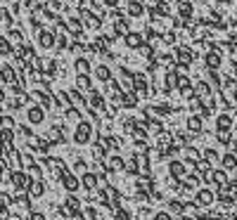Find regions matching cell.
Wrapping results in <instances>:
<instances>
[{
    "label": "cell",
    "instance_id": "8992f818",
    "mask_svg": "<svg viewBox=\"0 0 237 220\" xmlns=\"http://www.w3.org/2000/svg\"><path fill=\"white\" fill-rule=\"evenodd\" d=\"M33 220H43V215H33Z\"/></svg>",
    "mask_w": 237,
    "mask_h": 220
},
{
    "label": "cell",
    "instance_id": "3957f363",
    "mask_svg": "<svg viewBox=\"0 0 237 220\" xmlns=\"http://www.w3.org/2000/svg\"><path fill=\"white\" fill-rule=\"evenodd\" d=\"M40 116H43L40 111H31V121H40Z\"/></svg>",
    "mask_w": 237,
    "mask_h": 220
},
{
    "label": "cell",
    "instance_id": "5b68a950",
    "mask_svg": "<svg viewBox=\"0 0 237 220\" xmlns=\"http://www.w3.org/2000/svg\"><path fill=\"white\" fill-rule=\"evenodd\" d=\"M0 218H7V211L5 208H0Z\"/></svg>",
    "mask_w": 237,
    "mask_h": 220
},
{
    "label": "cell",
    "instance_id": "277c9868",
    "mask_svg": "<svg viewBox=\"0 0 237 220\" xmlns=\"http://www.w3.org/2000/svg\"><path fill=\"white\" fill-rule=\"evenodd\" d=\"M156 220H168V215H166V213H161V215H156Z\"/></svg>",
    "mask_w": 237,
    "mask_h": 220
},
{
    "label": "cell",
    "instance_id": "7a4b0ae2",
    "mask_svg": "<svg viewBox=\"0 0 237 220\" xmlns=\"http://www.w3.org/2000/svg\"><path fill=\"white\" fill-rule=\"evenodd\" d=\"M83 182H86V187H95V182H97V180H95L92 175H86V177H83Z\"/></svg>",
    "mask_w": 237,
    "mask_h": 220
},
{
    "label": "cell",
    "instance_id": "6da1fadb",
    "mask_svg": "<svg viewBox=\"0 0 237 220\" xmlns=\"http://www.w3.org/2000/svg\"><path fill=\"white\" fill-rule=\"evenodd\" d=\"M86 137H88V125H81V130H78V142H83Z\"/></svg>",
    "mask_w": 237,
    "mask_h": 220
}]
</instances>
